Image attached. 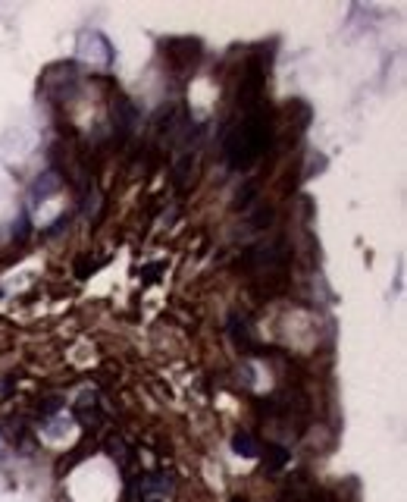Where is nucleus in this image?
<instances>
[{"instance_id":"1","label":"nucleus","mask_w":407,"mask_h":502,"mask_svg":"<svg viewBox=\"0 0 407 502\" xmlns=\"http://www.w3.org/2000/svg\"><path fill=\"white\" fill-rule=\"evenodd\" d=\"M266 135H270V126H266V116L260 107H251L248 116H244L238 126H229L226 142H223V154H226L229 166L235 170H244L254 160L260 157L266 144Z\"/></svg>"},{"instance_id":"2","label":"nucleus","mask_w":407,"mask_h":502,"mask_svg":"<svg viewBox=\"0 0 407 502\" xmlns=\"http://www.w3.org/2000/svg\"><path fill=\"white\" fill-rule=\"evenodd\" d=\"M172 490H176V480H172L170 474H148V477H141V484H138V502L166 499Z\"/></svg>"},{"instance_id":"3","label":"nucleus","mask_w":407,"mask_h":502,"mask_svg":"<svg viewBox=\"0 0 407 502\" xmlns=\"http://www.w3.org/2000/svg\"><path fill=\"white\" fill-rule=\"evenodd\" d=\"M113 122H116V129H119V135H129L132 129L138 126V110L132 107V101H116L113 104Z\"/></svg>"},{"instance_id":"4","label":"nucleus","mask_w":407,"mask_h":502,"mask_svg":"<svg viewBox=\"0 0 407 502\" xmlns=\"http://www.w3.org/2000/svg\"><path fill=\"white\" fill-rule=\"evenodd\" d=\"M104 449H107V455H110L116 464H122V468H126L129 458H132V449H129V443L122 440L119 433H110V436H107V440H104Z\"/></svg>"},{"instance_id":"5","label":"nucleus","mask_w":407,"mask_h":502,"mask_svg":"<svg viewBox=\"0 0 407 502\" xmlns=\"http://www.w3.org/2000/svg\"><path fill=\"white\" fill-rule=\"evenodd\" d=\"M232 449H235V455H242V458H257L260 452H264V446H260L251 433H235V436H232Z\"/></svg>"},{"instance_id":"6","label":"nucleus","mask_w":407,"mask_h":502,"mask_svg":"<svg viewBox=\"0 0 407 502\" xmlns=\"http://www.w3.org/2000/svg\"><path fill=\"white\" fill-rule=\"evenodd\" d=\"M57 186H60V179L54 176V173H45V183H35V195H41V198H47L50 192H57Z\"/></svg>"},{"instance_id":"7","label":"nucleus","mask_w":407,"mask_h":502,"mask_svg":"<svg viewBox=\"0 0 407 502\" xmlns=\"http://www.w3.org/2000/svg\"><path fill=\"white\" fill-rule=\"evenodd\" d=\"M266 455H270V468H282V464L288 462V452L282 446H270V449H266Z\"/></svg>"},{"instance_id":"8","label":"nucleus","mask_w":407,"mask_h":502,"mask_svg":"<svg viewBox=\"0 0 407 502\" xmlns=\"http://www.w3.org/2000/svg\"><path fill=\"white\" fill-rule=\"evenodd\" d=\"M235 502H248V499H244V496H238V499H235Z\"/></svg>"}]
</instances>
